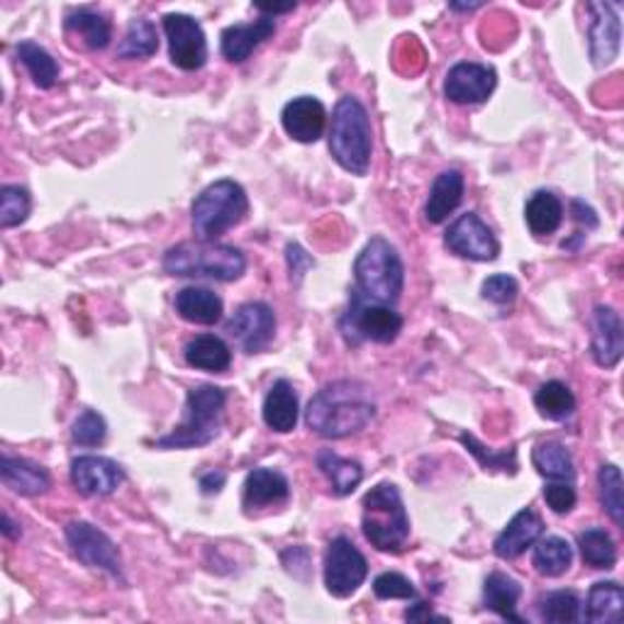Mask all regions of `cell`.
<instances>
[{"instance_id":"cell-1","label":"cell","mask_w":624,"mask_h":624,"mask_svg":"<svg viewBox=\"0 0 624 624\" xmlns=\"http://www.w3.org/2000/svg\"><path fill=\"white\" fill-rule=\"evenodd\" d=\"M376 417V400L358 380H334L317 390L305 410L308 427L325 439L358 435Z\"/></svg>"},{"instance_id":"cell-2","label":"cell","mask_w":624,"mask_h":624,"mask_svg":"<svg viewBox=\"0 0 624 624\" xmlns=\"http://www.w3.org/2000/svg\"><path fill=\"white\" fill-rule=\"evenodd\" d=\"M164 271L178 279H213L232 283L245 276L247 257L242 249L217 242H184L164 254Z\"/></svg>"},{"instance_id":"cell-3","label":"cell","mask_w":624,"mask_h":624,"mask_svg":"<svg viewBox=\"0 0 624 624\" xmlns=\"http://www.w3.org/2000/svg\"><path fill=\"white\" fill-rule=\"evenodd\" d=\"M362 530L378 552L398 554L410 537V517L403 495L393 483H378L362 501Z\"/></svg>"},{"instance_id":"cell-4","label":"cell","mask_w":624,"mask_h":624,"mask_svg":"<svg viewBox=\"0 0 624 624\" xmlns=\"http://www.w3.org/2000/svg\"><path fill=\"white\" fill-rule=\"evenodd\" d=\"M372 120L362 101L344 95L332 113L330 152L344 172L366 176L372 166Z\"/></svg>"},{"instance_id":"cell-5","label":"cell","mask_w":624,"mask_h":624,"mask_svg":"<svg viewBox=\"0 0 624 624\" xmlns=\"http://www.w3.org/2000/svg\"><path fill=\"white\" fill-rule=\"evenodd\" d=\"M227 393L220 386H196L186 396V415L172 435L156 439L158 449H198L220 435Z\"/></svg>"},{"instance_id":"cell-6","label":"cell","mask_w":624,"mask_h":624,"mask_svg":"<svg viewBox=\"0 0 624 624\" xmlns=\"http://www.w3.org/2000/svg\"><path fill=\"white\" fill-rule=\"evenodd\" d=\"M356 291L368 301L396 305L405 285V267L386 237H374L354 261Z\"/></svg>"},{"instance_id":"cell-7","label":"cell","mask_w":624,"mask_h":624,"mask_svg":"<svg viewBox=\"0 0 624 624\" xmlns=\"http://www.w3.org/2000/svg\"><path fill=\"white\" fill-rule=\"evenodd\" d=\"M249 215V198L237 181L222 178L193 200L190 220L198 242H215Z\"/></svg>"},{"instance_id":"cell-8","label":"cell","mask_w":624,"mask_h":624,"mask_svg":"<svg viewBox=\"0 0 624 624\" xmlns=\"http://www.w3.org/2000/svg\"><path fill=\"white\" fill-rule=\"evenodd\" d=\"M340 327L342 334L352 344L358 342L390 344L398 340L400 332H403V317L390 308V305L368 301L362 293L354 291L352 305H349Z\"/></svg>"},{"instance_id":"cell-9","label":"cell","mask_w":624,"mask_h":624,"mask_svg":"<svg viewBox=\"0 0 624 624\" xmlns=\"http://www.w3.org/2000/svg\"><path fill=\"white\" fill-rule=\"evenodd\" d=\"M368 576L366 556L358 552L352 539L337 537L325 554V588L334 598H352Z\"/></svg>"},{"instance_id":"cell-10","label":"cell","mask_w":624,"mask_h":624,"mask_svg":"<svg viewBox=\"0 0 624 624\" xmlns=\"http://www.w3.org/2000/svg\"><path fill=\"white\" fill-rule=\"evenodd\" d=\"M63 534H67V544L71 546V554L76 556L81 564L108 570V574L115 578L122 576L120 549L115 546L113 539L103 530H98V527L76 520L67 525Z\"/></svg>"},{"instance_id":"cell-11","label":"cell","mask_w":624,"mask_h":624,"mask_svg":"<svg viewBox=\"0 0 624 624\" xmlns=\"http://www.w3.org/2000/svg\"><path fill=\"white\" fill-rule=\"evenodd\" d=\"M164 32L174 67L184 71H198L205 67L208 39L196 17L186 13H168L164 15Z\"/></svg>"},{"instance_id":"cell-12","label":"cell","mask_w":624,"mask_h":624,"mask_svg":"<svg viewBox=\"0 0 624 624\" xmlns=\"http://www.w3.org/2000/svg\"><path fill=\"white\" fill-rule=\"evenodd\" d=\"M444 245L457 257L471 261H495L501 254V242L495 239L493 229L475 213L454 220L447 235H444Z\"/></svg>"},{"instance_id":"cell-13","label":"cell","mask_w":624,"mask_h":624,"mask_svg":"<svg viewBox=\"0 0 624 624\" xmlns=\"http://www.w3.org/2000/svg\"><path fill=\"white\" fill-rule=\"evenodd\" d=\"M498 86V73L493 67L475 61L454 63L444 81V95L457 105H479L485 103Z\"/></svg>"},{"instance_id":"cell-14","label":"cell","mask_w":624,"mask_h":624,"mask_svg":"<svg viewBox=\"0 0 624 624\" xmlns=\"http://www.w3.org/2000/svg\"><path fill=\"white\" fill-rule=\"evenodd\" d=\"M276 332V315L267 303H245L229 317L227 334L235 340L242 352L257 354L267 349Z\"/></svg>"},{"instance_id":"cell-15","label":"cell","mask_w":624,"mask_h":624,"mask_svg":"<svg viewBox=\"0 0 624 624\" xmlns=\"http://www.w3.org/2000/svg\"><path fill=\"white\" fill-rule=\"evenodd\" d=\"M71 483L76 485L81 495L103 498V495L115 493L125 483V471L118 461L89 454V457L71 461Z\"/></svg>"},{"instance_id":"cell-16","label":"cell","mask_w":624,"mask_h":624,"mask_svg":"<svg viewBox=\"0 0 624 624\" xmlns=\"http://www.w3.org/2000/svg\"><path fill=\"white\" fill-rule=\"evenodd\" d=\"M590 13H593V23H590V59L598 69L610 67L620 55V39H622V23L617 15V5L610 3H590Z\"/></svg>"},{"instance_id":"cell-17","label":"cell","mask_w":624,"mask_h":624,"mask_svg":"<svg viewBox=\"0 0 624 624\" xmlns=\"http://www.w3.org/2000/svg\"><path fill=\"white\" fill-rule=\"evenodd\" d=\"M283 130L293 137L295 142L301 144H313L322 137L325 125H327V110L325 105L313 98V95H301V98H293L291 103H285V108L281 113Z\"/></svg>"},{"instance_id":"cell-18","label":"cell","mask_w":624,"mask_h":624,"mask_svg":"<svg viewBox=\"0 0 624 624\" xmlns=\"http://www.w3.org/2000/svg\"><path fill=\"white\" fill-rule=\"evenodd\" d=\"M593 358L602 368H615L622 362L624 354V327L622 317L608 308V305H598L596 308V322H593Z\"/></svg>"},{"instance_id":"cell-19","label":"cell","mask_w":624,"mask_h":624,"mask_svg":"<svg viewBox=\"0 0 624 624\" xmlns=\"http://www.w3.org/2000/svg\"><path fill=\"white\" fill-rule=\"evenodd\" d=\"M544 532V522L530 507L517 513L510 522H507L505 530L498 534L493 544V552L503 562H510V558L522 556L527 549L537 544V539Z\"/></svg>"},{"instance_id":"cell-20","label":"cell","mask_w":624,"mask_h":624,"mask_svg":"<svg viewBox=\"0 0 624 624\" xmlns=\"http://www.w3.org/2000/svg\"><path fill=\"white\" fill-rule=\"evenodd\" d=\"M276 32V23L273 17H259L247 25H232L220 37L222 57L232 63H242L251 57V51L257 49L261 42H267Z\"/></svg>"},{"instance_id":"cell-21","label":"cell","mask_w":624,"mask_h":624,"mask_svg":"<svg viewBox=\"0 0 624 624\" xmlns=\"http://www.w3.org/2000/svg\"><path fill=\"white\" fill-rule=\"evenodd\" d=\"M0 479H3L5 488L17 495H27V498L47 493L51 485V475L45 467L27 459L8 457V454L0 457Z\"/></svg>"},{"instance_id":"cell-22","label":"cell","mask_w":624,"mask_h":624,"mask_svg":"<svg viewBox=\"0 0 624 624\" xmlns=\"http://www.w3.org/2000/svg\"><path fill=\"white\" fill-rule=\"evenodd\" d=\"M263 422L267 427L279 432V435H289L298 425V393L289 384V380L281 378L271 386V390L263 398Z\"/></svg>"},{"instance_id":"cell-23","label":"cell","mask_w":624,"mask_h":624,"mask_svg":"<svg viewBox=\"0 0 624 624\" xmlns=\"http://www.w3.org/2000/svg\"><path fill=\"white\" fill-rule=\"evenodd\" d=\"M624 615V590L615 580H600L580 605V620L593 624H617Z\"/></svg>"},{"instance_id":"cell-24","label":"cell","mask_w":624,"mask_h":624,"mask_svg":"<svg viewBox=\"0 0 624 624\" xmlns=\"http://www.w3.org/2000/svg\"><path fill=\"white\" fill-rule=\"evenodd\" d=\"M463 188H467V181H463L461 172H454V168L451 172H441L435 178L425 205V220L429 225H441L461 205Z\"/></svg>"},{"instance_id":"cell-25","label":"cell","mask_w":624,"mask_h":624,"mask_svg":"<svg viewBox=\"0 0 624 624\" xmlns=\"http://www.w3.org/2000/svg\"><path fill=\"white\" fill-rule=\"evenodd\" d=\"M291 495L289 479L276 469H254L245 481V507H267L285 503Z\"/></svg>"},{"instance_id":"cell-26","label":"cell","mask_w":624,"mask_h":624,"mask_svg":"<svg viewBox=\"0 0 624 624\" xmlns=\"http://www.w3.org/2000/svg\"><path fill=\"white\" fill-rule=\"evenodd\" d=\"M174 308L186 322L193 325H215L222 320L220 295L208 289H198V285H188V289L178 291Z\"/></svg>"},{"instance_id":"cell-27","label":"cell","mask_w":624,"mask_h":624,"mask_svg":"<svg viewBox=\"0 0 624 624\" xmlns=\"http://www.w3.org/2000/svg\"><path fill=\"white\" fill-rule=\"evenodd\" d=\"M520 598H522V586L520 580H515L513 576L503 574V570H495V574L485 578L483 605L495 612V615H501L503 620L525 622L520 615H517V602H520Z\"/></svg>"},{"instance_id":"cell-28","label":"cell","mask_w":624,"mask_h":624,"mask_svg":"<svg viewBox=\"0 0 624 624\" xmlns=\"http://www.w3.org/2000/svg\"><path fill=\"white\" fill-rule=\"evenodd\" d=\"M186 364L198 368V372L222 374L232 364V349L215 334H198L184 349Z\"/></svg>"},{"instance_id":"cell-29","label":"cell","mask_w":624,"mask_h":624,"mask_svg":"<svg viewBox=\"0 0 624 624\" xmlns=\"http://www.w3.org/2000/svg\"><path fill=\"white\" fill-rule=\"evenodd\" d=\"M317 469H320L325 473V479L330 481L332 493L337 495V498H346V495H352L364 479L362 463H356L352 459H342L340 454H334L330 449H322L320 454H317Z\"/></svg>"},{"instance_id":"cell-30","label":"cell","mask_w":624,"mask_h":624,"mask_svg":"<svg viewBox=\"0 0 624 624\" xmlns=\"http://www.w3.org/2000/svg\"><path fill=\"white\" fill-rule=\"evenodd\" d=\"M527 227L532 229V235L546 237L562 227L564 222V203L554 196L552 190H537V193L527 200L525 208Z\"/></svg>"},{"instance_id":"cell-31","label":"cell","mask_w":624,"mask_h":624,"mask_svg":"<svg viewBox=\"0 0 624 624\" xmlns=\"http://www.w3.org/2000/svg\"><path fill=\"white\" fill-rule=\"evenodd\" d=\"M63 30L69 37H79L86 49H105L113 39L110 20L93 13V10H73L63 20Z\"/></svg>"},{"instance_id":"cell-32","label":"cell","mask_w":624,"mask_h":624,"mask_svg":"<svg viewBox=\"0 0 624 624\" xmlns=\"http://www.w3.org/2000/svg\"><path fill=\"white\" fill-rule=\"evenodd\" d=\"M532 463L549 481L574 483L576 479L574 459L562 441H539L532 449Z\"/></svg>"},{"instance_id":"cell-33","label":"cell","mask_w":624,"mask_h":624,"mask_svg":"<svg viewBox=\"0 0 624 624\" xmlns=\"http://www.w3.org/2000/svg\"><path fill=\"white\" fill-rule=\"evenodd\" d=\"M532 564L546 578H558L574 564V546L564 537H546L534 546Z\"/></svg>"},{"instance_id":"cell-34","label":"cell","mask_w":624,"mask_h":624,"mask_svg":"<svg viewBox=\"0 0 624 624\" xmlns=\"http://www.w3.org/2000/svg\"><path fill=\"white\" fill-rule=\"evenodd\" d=\"M534 408L542 417L562 422L576 412V396L562 380H546L534 393Z\"/></svg>"},{"instance_id":"cell-35","label":"cell","mask_w":624,"mask_h":624,"mask_svg":"<svg viewBox=\"0 0 624 624\" xmlns=\"http://www.w3.org/2000/svg\"><path fill=\"white\" fill-rule=\"evenodd\" d=\"M578 549L584 562L590 568L608 570L617 564V546L615 539L610 537V532L602 530V527H590V530L578 534Z\"/></svg>"},{"instance_id":"cell-36","label":"cell","mask_w":624,"mask_h":624,"mask_svg":"<svg viewBox=\"0 0 624 624\" xmlns=\"http://www.w3.org/2000/svg\"><path fill=\"white\" fill-rule=\"evenodd\" d=\"M17 59L25 63L32 81L39 89H51L59 79V63L49 55L45 47H39L37 42H20L17 45Z\"/></svg>"},{"instance_id":"cell-37","label":"cell","mask_w":624,"mask_h":624,"mask_svg":"<svg viewBox=\"0 0 624 624\" xmlns=\"http://www.w3.org/2000/svg\"><path fill=\"white\" fill-rule=\"evenodd\" d=\"M158 51V35L154 23L144 17H137L127 27L125 37L118 47L120 59H150Z\"/></svg>"},{"instance_id":"cell-38","label":"cell","mask_w":624,"mask_h":624,"mask_svg":"<svg viewBox=\"0 0 624 624\" xmlns=\"http://www.w3.org/2000/svg\"><path fill=\"white\" fill-rule=\"evenodd\" d=\"M600 485V503L602 510L610 515V520L617 527L624 525V488H622V473L615 463H605L598 473Z\"/></svg>"},{"instance_id":"cell-39","label":"cell","mask_w":624,"mask_h":624,"mask_svg":"<svg viewBox=\"0 0 624 624\" xmlns=\"http://www.w3.org/2000/svg\"><path fill=\"white\" fill-rule=\"evenodd\" d=\"M539 610H542V620L552 624H574L580 622V598L574 590H554L549 593L542 602H539Z\"/></svg>"},{"instance_id":"cell-40","label":"cell","mask_w":624,"mask_h":624,"mask_svg":"<svg viewBox=\"0 0 624 624\" xmlns=\"http://www.w3.org/2000/svg\"><path fill=\"white\" fill-rule=\"evenodd\" d=\"M32 198L23 186H3L0 188V227L10 229L23 225L30 217Z\"/></svg>"},{"instance_id":"cell-41","label":"cell","mask_w":624,"mask_h":624,"mask_svg":"<svg viewBox=\"0 0 624 624\" xmlns=\"http://www.w3.org/2000/svg\"><path fill=\"white\" fill-rule=\"evenodd\" d=\"M459 441L467 447V451H471L475 459H479L481 467L485 471H505V473H517V451H488L483 444L475 439L469 432H463L459 437Z\"/></svg>"},{"instance_id":"cell-42","label":"cell","mask_w":624,"mask_h":624,"mask_svg":"<svg viewBox=\"0 0 624 624\" xmlns=\"http://www.w3.org/2000/svg\"><path fill=\"white\" fill-rule=\"evenodd\" d=\"M105 437H108V425L95 410H83L71 427V439L79 447H101Z\"/></svg>"},{"instance_id":"cell-43","label":"cell","mask_w":624,"mask_h":624,"mask_svg":"<svg viewBox=\"0 0 624 624\" xmlns=\"http://www.w3.org/2000/svg\"><path fill=\"white\" fill-rule=\"evenodd\" d=\"M374 596L378 600H415L417 588L412 586V580L396 570H386L374 580Z\"/></svg>"},{"instance_id":"cell-44","label":"cell","mask_w":624,"mask_h":624,"mask_svg":"<svg viewBox=\"0 0 624 624\" xmlns=\"http://www.w3.org/2000/svg\"><path fill=\"white\" fill-rule=\"evenodd\" d=\"M481 293L485 301H491L495 305H513L517 293H520V285H517L513 276H507V273H495V276L483 281Z\"/></svg>"},{"instance_id":"cell-45","label":"cell","mask_w":624,"mask_h":624,"mask_svg":"<svg viewBox=\"0 0 624 624\" xmlns=\"http://www.w3.org/2000/svg\"><path fill=\"white\" fill-rule=\"evenodd\" d=\"M544 501L556 515H566V513H570L576 507L578 495H576L574 483L554 481V483H549L546 488H544Z\"/></svg>"},{"instance_id":"cell-46","label":"cell","mask_w":624,"mask_h":624,"mask_svg":"<svg viewBox=\"0 0 624 624\" xmlns=\"http://www.w3.org/2000/svg\"><path fill=\"white\" fill-rule=\"evenodd\" d=\"M285 257H289V269H291V276L295 279V283H301V279L305 276V271L315 267L310 254L305 251L301 245H295V242H291V245L285 247Z\"/></svg>"},{"instance_id":"cell-47","label":"cell","mask_w":624,"mask_h":624,"mask_svg":"<svg viewBox=\"0 0 624 624\" xmlns=\"http://www.w3.org/2000/svg\"><path fill=\"white\" fill-rule=\"evenodd\" d=\"M405 620H408V622H429V620H435V622H449L447 617L435 615V612L429 610L427 602H417L415 608H410V610L405 612Z\"/></svg>"},{"instance_id":"cell-48","label":"cell","mask_w":624,"mask_h":624,"mask_svg":"<svg viewBox=\"0 0 624 624\" xmlns=\"http://www.w3.org/2000/svg\"><path fill=\"white\" fill-rule=\"evenodd\" d=\"M570 208H574L576 220H578V222H584L586 227L596 229V227L600 225V222H598V215H596V210L590 208V205H586L584 200H574V203H570Z\"/></svg>"},{"instance_id":"cell-49","label":"cell","mask_w":624,"mask_h":624,"mask_svg":"<svg viewBox=\"0 0 624 624\" xmlns=\"http://www.w3.org/2000/svg\"><path fill=\"white\" fill-rule=\"evenodd\" d=\"M225 481H227V475L222 473V471H210V473L203 475V479H200V491H203L205 495L220 493L222 485H225Z\"/></svg>"},{"instance_id":"cell-50","label":"cell","mask_w":624,"mask_h":624,"mask_svg":"<svg viewBox=\"0 0 624 624\" xmlns=\"http://www.w3.org/2000/svg\"><path fill=\"white\" fill-rule=\"evenodd\" d=\"M257 10L267 17H273V15H281V13H293L295 3H291V5H257Z\"/></svg>"},{"instance_id":"cell-51","label":"cell","mask_w":624,"mask_h":624,"mask_svg":"<svg viewBox=\"0 0 624 624\" xmlns=\"http://www.w3.org/2000/svg\"><path fill=\"white\" fill-rule=\"evenodd\" d=\"M3 534L8 539H15L20 534V530H15V525H13V520H10L8 515H3Z\"/></svg>"},{"instance_id":"cell-52","label":"cell","mask_w":624,"mask_h":624,"mask_svg":"<svg viewBox=\"0 0 624 624\" xmlns=\"http://www.w3.org/2000/svg\"><path fill=\"white\" fill-rule=\"evenodd\" d=\"M483 3H451V10H475L481 8Z\"/></svg>"}]
</instances>
